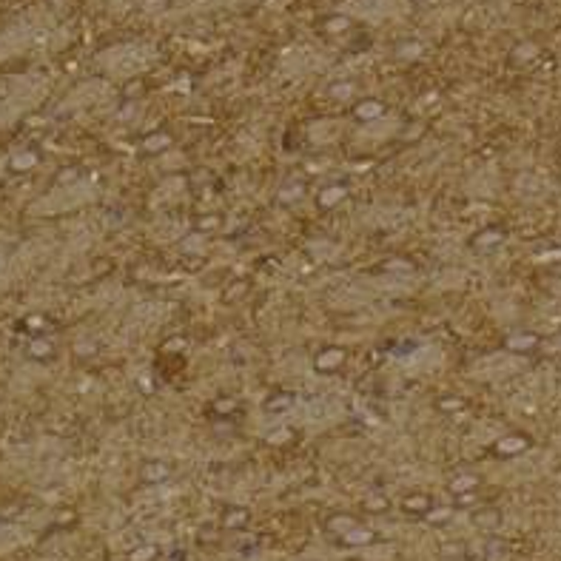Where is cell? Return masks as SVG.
<instances>
[{"mask_svg":"<svg viewBox=\"0 0 561 561\" xmlns=\"http://www.w3.org/2000/svg\"><path fill=\"white\" fill-rule=\"evenodd\" d=\"M342 359H345V353H342L339 348L325 350V353L316 356V370H333V368H339V365H342Z\"/></svg>","mask_w":561,"mask_h":561,"instance_id":"1","label":"cell"},{"mask_svg":"<svg viewBox=\"0 0 561 561\" xmlns=\"http://www.w3.org/2000/svg\"><path fill=\"white\" fill-rule=\"evenodd\" d=\"M339 200H345V188L342 185H331V188H325V191L319 194V205H322V208L336 205Z\"/></svg>","mask_w":561,"mask_h":561,"instance_id":"2","label":"cell"},{"mask_svg":"<svg viewBox=\"0 0 561 561\" xmlns=\"http://www.w3.org/2000/svg\"><path fill=\"white\" fill-rule=\"evenodd\" d=\"M379 114H382L379 103H362V106H356V117H362V120H373Z\"/></svg>","mask_w":561,"mask_h":561,"instance_id":"3","label":"cell"},{"mask_svg":"<svg viewBox=\"0 0 561 561\" xmlns=\"http://www.w3.org/2000/svg\"><path fill=\"white\" fill-rule=\"evenodd\" d=\"M169 143H171L169 134H154V137H148L143 145H145V151H148V154H154V151H162Z\"/></svg>","mask_w":561,"mask_h":561,"instance_id":"4","label":"cell"},{"mask_svg":"<svg viewBox=\"0 0 561 561\" xmlns=\"http://www.w3.org/2000/svg\"><path fill=\"white\" fill-rule=\"evenodd\" d=\"M293 197H296V200L302 197V182H296V185H285V191L279 194V200H282V202L293 200Z\"/></svg>","mask_w":561,"mask_h":561,"instance_id":"5","label":"cell"},{"mask_svg":"<svg viewBox=\"0 0 561 561\" xmlns=\"http://www.w3.org/2000/svg\"><path fill=\"white\" fill-rule=\"evenodd\" d=\"M518 447H524L521 439H504V444H499V450H518Z\"/></svg>","mask_w":561,"mask_h":561,"instance_id":"6","label":"cell"},{"mask_svg":"<svg viewBox=\"0 0 561 561\" xmlns=\"http://www.w3.org/2000/svg\"><path fill=\"white\" fill-rule=\"evenodd\" d=\"M350 91H353V86H350V83H345V86H333V88H331V94H336V97H348Z\"/></svg>","mask_w":561,"mask_h":561,"instance_id":"7","label":"cell"},{"mask_svg":"<svg viewBox=\"0 0 561 561\" xmlns=\"http://www.w3.org/2000/svg\"><path fill=\"white\" fill-rule=\"evenodd\" d=\"M467 484H476V479H470V476H464V479L453 481V490H467Z\"/></svg>","mask_w":561,"mask_h":561,"instance_id":"8","label":"cell"}]
</instances>
